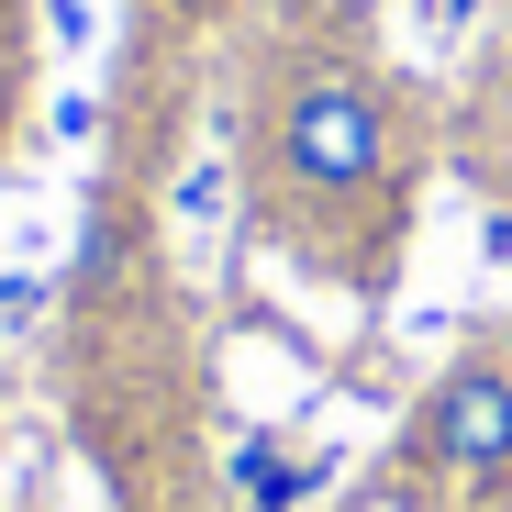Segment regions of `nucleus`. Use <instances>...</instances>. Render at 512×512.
Instances as JSON below:
<instances>
[{"label":"nucleus","instance_id":"nucleus-1","mask_svg":"<svg viewBox=\"0 0 512 512\" xmlns=\"http://www.w3.org/2000/svg\"><path fill=\"white\" fill-rule=\"evenodd\" d=\"M390 156H401V123H390V90L357 56L279 67V90H268V179L301 212H357L390 179Z\"/></svg>","mask_w":512,"mask_h":512},{"label":"nucleus","instance_id":"nucleus-2","mask_svg":"<svg viewBox=\"0 0 512 512\" xmlns=\"http://www.w3.org/2000/svg\"><path fill=\"white\" fill-rule=\"evenodd\" d=\"M412 468L446 490H512V357H457L412 412Z\"/></svg>","mask_w":512,"mask_h":512},{"label":"nucleus","instance_id":"nucleus-3","mask_svg":"<svg viewBox=\"0 0 512 512\" xmlns=\"http://www.w3.org/2000/svg\"><path fill=\"white\" fill-rule=\"evenodd\" d=\"M323 490V457H290L279 435H245L234 446V501L245 512H290V501H312Z\"/></svg>","mask_w":512,"mask_h":512},{"label":"nucleus","instance_id":"nucleus-4","mask_svg":"<svg viewBox=\"0 0 512 512\" xmlns=\"http://www.w3.org/2000/svg\"><path fill=\"white\" fill-rule=\"evenodd\" d=\"M346 512H423V490H412V479H368Z\"/></svg>","mask_w":512,"mask_h":512}]
</instances>
